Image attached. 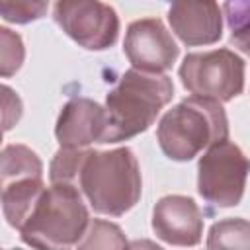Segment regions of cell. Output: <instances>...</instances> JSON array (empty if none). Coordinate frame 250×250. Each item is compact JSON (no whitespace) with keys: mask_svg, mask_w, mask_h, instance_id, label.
<instances>
[{"mask_svg":"<svg viewBox=\"0 0 250 250\" xmlns=\"http://www.w3.org/2000/svg\"><path fill=\"white\" fill-rule=\"evenodd\" d=\"M174 96V82L164 72L129 68L105 96L107 127L102 143L115 145L145 133Z\"/></svg>","mask_w":250,"mask_h":250,"instance_id":"cell-1","label":"cell"},{"mask_svg":"<svg viewBox=\"0 0 250 250\" xmlns=\"http://www.w3.org/2000/svg\"><path fill=\"white\" fill-rule=\"evenodd\" d=\"M76 188L96 213L107 217L125 215L139 203L143 193L141 166L135 152L129 146L88 150Z\"/></svg>","mask_w":250,"mask_h":250,"instance_id":"cell-2","label":"cell"},{"mask_svg":"<svg viewBox=\"0 0 250 250\" xmlns=\"http://www.w3.org/2000/svg\"><path fill=\"white\" fill-rule=\"evenodd\" d=\"M229 139V119L215 100L189 96L168 109L156 127L160 150L176 162H188L207 146Z\"/></svg>","mask_w":250,"mask_h":250,"instance_id":"cell-3","label":"cell"},{"mask_svg":"<svg viewBox=\"0 0 250 250\" xmlns=\"http://www.w3.org/2000/svg\"><path fill=\"white\" fill-rule=\"evenodd\" d=\"M90 225V213L80 189L70 184H51L43 189L20 236L33 248L78 246Z\"/></svg>","mask_w":250,"mask_h":250,"instance_id":"cell-4","label":"cell"},{"mask_svg":"<svg viewBox=\"0 0 250 250\" xmlns=\"http://www.w3.org/2000/svg\"><path fill=\"white\" fill-rule=\"evenodd\" d=\"M246 62L230 49L189 53L180 64L182 86L191 94L219 104L230 102L244 92Z\"/></svg>","mask_w":250,"mask_h":250,"instance_id":"cell-5","label":"cell"},{"mask_svg":"<svg viewBox=\"0 0 250 250\" xmlns=\"http://www.w3.org/2000/svg\"><path fill=\"white\" fill-rule=\"evenodd\" d=\"M248 158L242 148L225 139L205 148L197 164V191L215 207H234L246 188Z\"/></svg>","mask_w":250,"mask_h":250,"instance_id":"cell-6","label":"cell"},{"mask_svg":"<svg viewBox=\"0 0 250 250\" xmlns=\"http://www.w3.org/2000/svg\"><path fill=\"white\" fill-rule=\"evenodd\" d=\"M53 18L74 43L88 51H105L119 35V16L102 0H57Z\"/></svg>","mask_w":250,"mask_h":250,"instance_id":"cell-7","label":"cell"},{"mask_svg":"<svg viewBox=\"0 0 250 250\" xmlns=\"http://www.w3.org/2000/svg\"><path fill=\"white\" fill-rule=\"evenodd\" d=\"M123 53L137 70L166 72L176 62L180 47L160 18H141L129 23Z\"/></svg>","mask_w":250,"mask_h":250,"instance_id":"cell-8","label":"cell"},{"mask_svg":"<svg viewBox=\"0 0 250 250\" xmlns=\"http://www.w3.org/2000/svg\"><path fill=\"white\" fill-rule=\"evenodd\" d=\"M152 232L174 246H195L203 234V213L188 195H164L152 209Z\"/></svg>","mask_w":250,"mask_h":250,"instance_id":"cell-9","label":"cell"},{"mask_svg":"<svg viewBox=\"0 0 250 250\" xmlns=\"http://www.w3.org/2000/svg\"><path fill=\"white\" fill-rule=\"evenodd\" d=\"M168 21L188 47L213 45L223 37V12L217 0H172Z\"/></svg>","mask_w":250,"mask_h":250,"instance_id":"cell-10","label":"cell"},{"mask_svg":"<svg viewBox=\"0 0 250 250\" xmlns=\"http://www.w3.org/2000/svg\"><path fill=\"white\" fill-rule=\"evenodd\" d=\"M105 127V109L90 98L76 96L62 105L55 125V137L61 146L88 148L94 143H102Z\"/></svg>","mask_w":250,"mask_h":250,"instance_id":"cell-11","label":"cell"},{"mask_svg":"<svg viewBox=\"0 0 250 250\" xmlns=\"http://www.w3.org/2000/svg\"><path fill=\"white\" fill-rule=\"evenodd\" d=\"M27 178H43V162L25 145H6L0 150V191Z\"/></svg>","mask_w":250,"mask_h":250,"instance_id":"cell-12","label":"cell"},{"mask_svg":"<svg viewBox=\"0 0 250 250\" xmlns=\"http://www.w3.org/2000/svg\"><path fill=\"white\" fill-rule=\"evenodd\" d=\"M45 188L47 186H45L43 178H27V180L18 182L0 191L2 213L12 229L20 230V227L25 223L27 215L31 213L33 205L37 203V199Z\"/></svg>","mask_w":250,"mask_h":250,"instance_id":"cell-13","label":"cell"},{"mask_svg":"<svg viewBox=\"0 0 250 250\" xmlns=\"http://www.w3.org/2000/svg\"><path fill=\"white\" fill-rule=\"evenodd\" d=\"M248 234L250 227L248 221L242 217L225 219L215 223L209 229L207 246L209 248H248Z\"/></svg>","mask_w":250,"mask_h":250,"instance_id":"cell-14","label":"cell"},{"mask_svg":"<svg viewBox=\"0 0 250 250\" xmlns=\"http://www.w3.org/2000/svg\"><path fill=\"white\" fill-rule=\"evenodd\" d=\"M86 152H88V148L61 146L55 152V156H53V160L49 164V182L51 184H70V186H76Z\"/></svg>","mask_w":250,"mask_h":250,"instance_id":"cell-15","label":"cell"},{"mask_svg":"<svg viewBox=\"0 0 250 250\" xmlns=\"http://www.w3.org/2000/svg\"><path fill=\"white\" fill-rule=\"evenodd\" d=\"M25 61V45L18 31L0 25V78L14 76Z\"/></svg>","mask_w":250,"mask_h":250,"instance_id":"cell-16","label":"cell"},{"mask_svg":"<svg viewBox=\"0 0 250 250\" xmlns=\"http://www.w3.org/2000/svg\"><path fill=\"white\" fill-rule=\"evenodd\" d=\"M123 246H127V240L117 225L102 219H94V221L90 219V225L76 248H123Z\"/></svg>","mask_w":250,"mask_h":250,"instance_id":"cell-17","label":"cell"},{"mask_svg":"<svg viewBox=\"0 0 250 250\" xmlns=\"http://www.w3.org/2000/svg\"><path fill=\"white\" fill-rule=\"evenodd\" d=\"M49 0H0V18L25 25L35 20H41L47 14Z\"/></svg>","mask_w":250,"mask_h":250,"instance_id":"cell-18","label":"cell"},{"mask_svg":"<svg viewBox=\"0 0 250 250\" xmlns=\"http://www.w3.org/2000/svg\"><path fill=\"white\" fill-rule=\"evenodd\" d=\"M225 16L230 27V39L240 47V51H248V0H227Z\"/></svg>","mask_w":250,"mask_h":250,"instance_id":"cell-19","label":"cell"},{"mask_svg":"<svg viewBox=\"0 0 250 250\" xmlns=\"http://www.w3.org/2000/svg\"><path fill=\"white\" fill-rule=\"evenodd\" d=\"M23 115V102L14 88L0 84V143L6 131L14 129Z\"/></svg>","mask_w":250,"mask_h":250,"instance_id":"cell-20","label":"cell"}]
</instances>
